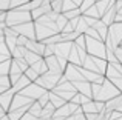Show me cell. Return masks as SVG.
I'll return each instance as SVG.
<instances>
[{
	"mask_svg": "<svg viewBox=\"0 0 122 120\" xmlns=\"http://www.w3.org/2000/svg\"><path fill=\"white\" fill-rule=\"evenodd\" d=\"M28 22H34L30 11H23L20 8H14L12 11H6V26L14 28L17 25L28 23Z\"/></svg>",
	"mask_w": 122,
	"mask_h": 120,
	"instance_id": "obj_1",
	"label": "cell"
},
{
	"mask_svg": "<svg viewBox=\"0 0 122 120\" xmlns=\"http://www.w3.org/2000/svg\"><path fill=\"white\" fill-rule=\"evenodd\" d=\"M43 92H46V91H45L43 88L40 86V85H37L36 82H33V83H30V85H28V86L25 88V89L22 91L20 94H23V96L30 97L31 100H34V102H36V100H39V97H40ZM17 94H19V92H17Z\"/></svg>",
	"mask_w": 122,
	"mask_h": 120,
	"instance_id": "obj_2",
	"label": "cell"
},
{
	"mask_svg": "<svg viewBox=\"0 0 122 120\" xmlns=\"http://www.w3.org/2000/svg\"><path fill=\"white\" fill-rule=\"evenodd\" d=\"M30 83H33V82H31L30 78H28L26 75L23 74V75H22V77L19 78V80H17V82H15V83H14V85L11 86V89L14 91L15 94H17V92H22V91H23V89H25V88H26V86H28Z\"/></svg>",
	"mask_w": 122,
	"mask_h": 120,
	"instance_id": "obj_3",
	"label": "cell"
},
{
	"mask_svg": "<svg viewBox=\"0 0 122 120\" xmlns=\"http://www.w3.org/2000/svg\"><path fill=\"white\" fill-rule=\"evenodd\" d=\"M63 15H65L68 20H71V18H77V17H81L82 15V9L79 8H74V9H70V11H65V12H62Z\"/></svg>",
	"mask_w": 122,
	"mask_h": 120,
	"instance_id": "obj_4",
	"label": "cell"
},
{
	"mask_svg": "<svg viewBox=\"0 0 122 120\" xmlns=\"http://www.w3.org/2000/svg\"><path fill=\"white\" fill-rule=\"evenodd\" d=\"M42 106H40V103L39 102H33V105L30 106V109H28V112H30L31 115H34V117H40V114H42Z\"/></svg>",
	"mask_w": 122,
	"mask_h": 120,
	"instance_id": "obj_5",
	"label": "cell"
},
{
	"mask_svg": "<svg viewBox=\"0 0 122 120\" xmlns=\"http://www.w3.org/2000/svg\"><path fill=\"white\" fill-rule=\"evenodd\" d=\"M23 74H25V75H26V77H28V78H30V80H31V82H36V80H37V77H39V74H37V72H36V71H34V69H33V68H31V66H30V68H28V69H26V71H25V72H23Z\"/></svg>",
	"mask_w": 122,
	"mask_h": 120,
	"instance_id": "obj_6",
	"label": "cell"
},
{
	"mask_svg": "<svg viewBox=\"0 0 122 120\" xmlns=\"http://www.w3.org/2000/svg\"><path fill=\"white\" fill-rule=\"evenodd\" d=\"M25 3H28V0H11V8H20Z\"/></svg>",
	"mask_w": 122,
	"mask_h": 120,
	"instance_id": "obj_7",
	"label": "cell"
},
{
	"mask_svg": "<svg viewBox=\"0 0 122 120\" xmlns=\"http://www.w3.org/2000/svg\"><path fill=\"white\" fill-rule=\"evenodd\" d=\"M0 120H2V119H0Z\"/></svg>",
	"mask_w": 122,
	"mask_h": 120,
	"instance_id": "obj_8",
	"label": "cell"
}]
</instances>
